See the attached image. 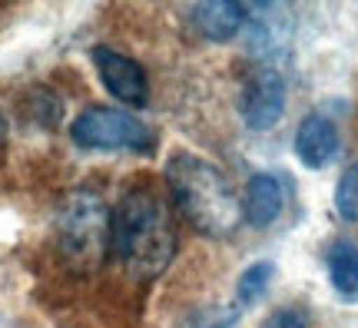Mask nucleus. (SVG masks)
Here are the masks:
<instances>
[{"mask_svg": "<svg viewBox=\"0 0 358 328\" xmlns=\"http://www.w3.org/2000/svg\"><path fill=\"white\" fill-rule=\"evenodd\" d=\"M110 255L140 282H153L176 255V222L150 190H129L110 213Z\"/></svg>", "mask_w": 358, "mask_h": 328, "instance_id": "1", "label": "nucleus"}, {"mask_svg": "<svg viewBox=\"0 0 358 328\" xmlns=\"http://www.w3.org/2000/svg\"><path fill=\"white\" fill-rule=\"evenodd\" d=\"M166 183L176 209L196 232L222 239L243 219V199L236 196L222 169L196 152H173L166 163Z\"/></svg>", "mask_w": 358, "mask_h": 328, "instance_id": "2", "label": "nucleus"}, {"mask_svg": "<svg viewBox=\"0 0 358 328\" xmlns=\"http://www.w3.org/2000/svg\"><path fill=\"white\" fill-rule=\"evenodd\" d=\"M57 245L73 269H96L110 255V209L90 190L70 192L57 209Z\"/></svg>", "mask_w": 358, "mask_h": 328, "instance_id": "3", "label": "nucleus"}, {"mask_svg": "<svg viewBox=\"0 0 358 328\" xmlns=\"http://www.w3.org/2000/svg\"><path fill=\"white\" fill-rule=\"evenodd\" d=\"M70 139L90 152H150L153 133L140 116L116 106H90L73 120Z\"/></svg>", "mask_w": 358, "mask_h": 328, "instance_id": "4", "label": "nucleus"}, {"mask_svg": "<svg viewBox=\"0 0 358 328\" xmlns=\"http://www.w3.org/2000/svg\"><path fill=\"white\" fill-rule=\"evenodd\" d=\"M239 113H243L245 127L256 129V133H266L282 120V113H285V80L275 66H256L245 76Z\"/></svg>", "mask_w": 358, "mask_h": 328, "instance_id": "5", "label": "nucleus"}, {"mask_svg": "<svg viewBox=\"0 0 358 328\" xmlns=\"http://www.w3.org/2000/svg\"><path fill=\"white\" fill-rule=\"evenodd\" d=\"M245 34H249V50L262 60V66H272V60L285 57L292 47V10L282 3H259L245 10Z\"/></svg>", "mask_w": 358, "mask_h": 328, "instance_id": "6", "label": "nucleus"}, {"mask_svg": "<svg viewBox=\"0 0 358 328\" xmlns=\"http://www.w3.org/2000/svg\"><path fill=\"white\" fill-rule=\"evenodd\" d=\"M93 66L100 73L106 93L120 100L123 106H146L150 100V80L133 57L113 50V47H93Z\"/></svg>", "mask_w": 358, "mask_h": 328, "instance_id": "7", "label": "nucleus"}, {"mask_svg": "<svg viewBox=\"0 0 358 328\" xmlns=\"http://www.w3.org/2000/svg\"><path fill=\"white\" fill-rule=\"evenodd\" d=\"M295 156L306 169H325L338 156V146H342V136H338V127L325 113H308L299 129H295Z\"/></svg>", "mask_w": 358, "mask_h": 328, "instance_id": "8", "label": "nucleus"}, {"mask_svg": "<svg viewBox=\"0 0 358 328\" xmlns=\"http://www.w3.org/2000/svg\"><path fill=\"white\" fill-rule=\"evenodd\" d=\"M192 27L203 34V37L216 40H232L245 30V7L232 3V0H209V3H196L189 10Z\"/></svg>", "mask_w": 358, "mask_h": 328, "instance_id": "9", "label": "nucleus"}, {"mask_svg": "<svg viewBox=\"0 0 358 328\" xmlns=\"http://www.w3.org/2000/svg\"><path fill=\"white\" fill-rule=\"evenodd\" d=\"M282 206H285V192H282L279 176H272V173H256V176L245 183L243 215L256 229L272 226V222L282 215Z\"/></svg>", "mask_w": 358, "mask_h": 328, "instance_id": "10", "label": "nucleus"}, {"mask_svg": "<svg viewBox=\"0 0 358 328\" xmlns=\"http://www.w3.org/2000/svg\"><path fill=\"white\" fill-rule=\"evenodd\" d=\"M325 269H329V282H332L335 295L342 302H358V245L348 239L332 242V249L325 255Z\"/></svg>", "mask_w": 358, "mask_h": 328, "instance_id": "11", "label": "nucleus"}, {"mask_svg": "<svg viewBox=\"0 0 358 328\" xmlns=\"http://www.w3.org/2000/svg\"><path fill=\"white\" fill-rule=\"evenodd\" d=\"M272 276H275V265L268 262V259L249 265L243 276H239V282H236V305H239V308H245V305L256 302L259 295L268 289Z\"/></svg>", "mask_w": 358, "mask_h": 328, "instance_id": "12", "label": "nucleus"}, {"mask_svg": "<svg viewBox=\"0 0 358 328\" xmlns=\"http://www.w3.org/2000/svg\"><path fill=\"white\" fill-rule=\"evenodd\" d=\"M335 213L342 215L345 222H358V163H352L338 176V186H335Z\"/></svg>", "mask_w": 358, "mask_h": 328, "instance_id": "13", "label": "nucleus"}, {"mask_svg": "<svg viewBox=\"0 0 358 328\" xmlns=\"http://www.w3.org/2000/svg\"><path fill=\"white\" fill-rule=\"evenodd\" d=\"M262 328H306V322H302L299 312H289V308H285V312H272Z\"/></svg>", "mask_w": 358, "mask_h": 328, "instance_id": "14", "label": "nucleus"}, {"mask_svg": "<svg viewBox=\"0 0 358 328\" xmlns=\"http://www.w3.org/2000/svg\"><path fill=\"white\" fill-rule=\"evenodd\" d=\"M3 146H7V120L0 116V152H3Z\"/></svg>", "mask_w": 358, "mask_h": 328, "instance_id": "15", "label": "nucleus"}]
</instances>
